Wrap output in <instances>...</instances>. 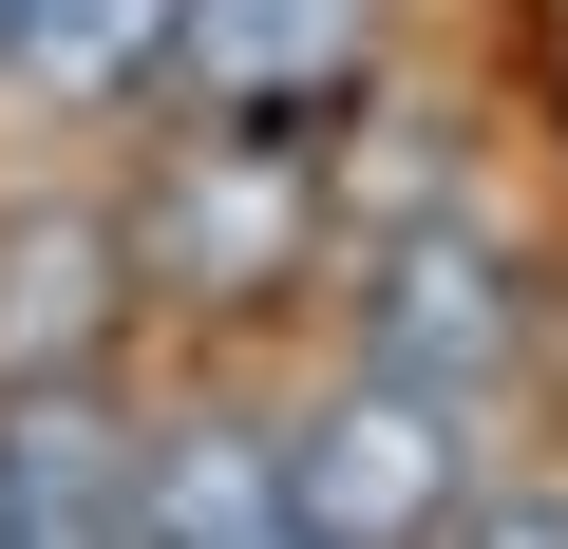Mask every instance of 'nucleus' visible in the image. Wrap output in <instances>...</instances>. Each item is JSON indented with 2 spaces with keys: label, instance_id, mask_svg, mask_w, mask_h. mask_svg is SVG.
I'll list each match as a JSON object with an SVG mask.
<instances>
[{
  "label": "nucleus",
  "instance_id": "f257e3e1",
  "mask_svg": "<svg viewBox=\"0 0 568 549\" xmlns=\"http://www.w3.org/2000/svg\"><path fill=\"white\" fill-rule=\"evenodd\" d=\"M133 285L190 304V323H246L304 285V246H323V133H284V114H209L133 171Z\"/></svg>",
  "mask_w": 568,
  "mask_h": 549
},
{
  "label": "nucleus",
  "instance_id": "f03ea898",
  "mask_svg": "<svg viewBox=\"0 0 568 549\" xmlns=\"http://www.w3.org/2000/svg\"><path fill=\"white\" fill-rule=\"evenodd\" d=\"M474 492H493L474 474V398H436V379L361 360L323 417H284V511H304L323 549H436Z\"/></svg>",
  "mask_w": 568,
  "mask_h": 549
},
{
  "label": "nucleus",
  "instance_id": "7ed1b4c3",
  "mask_svg": "<svg viewBox=\"0 0 568 549\" xmlns=\"http://www.w3.org/2000/svg\"><path fill=\"white\" fill-rule=\"evenodd\" d=\"M530 342H549V285L511 265V227H474V209H398V227L361 246V360H379V379L493 398Z\"/></svg>",
  "mask_w": 568,
  "mask_h": 549
},
{
  "label": "nucleus",
  "instance_id": "20e7f679",
  "mask_svg": "<svg viewBox=\"0 0 568 549\" xmlns=\"http://www.w3.org/2000/svg\"><path fill=\"white\" fill-rule=\"evenodd\" d=\"M133 323V227L39 190V209H0V398H77Z\"/></svg>",
  "mask_w": 568,
  "mask_h": 549
},
{
  "label": "nucleus",
  "instance_id": "39448f33",
  "mask_svg": "<svg viewBox=\"0 0 568 549\" xmlns=\"http://www.w3.org/2000/svg\"><path fill=\"white\" fill-rule=\"evenodd\" d=\"M379 77V0H190V39H171V95L190 114H342Z\"/></svg>",
  "mask_w": 568,
  "mask_h": 549
},
{
  "label": "nucleus",
  "instance_id": "423d86ee",
  "mask_svg": "<svg viewBox=\"0 0 568 549\" xmlns=\"http://www.w3.org/2000/svg\"><path fill=\"white\" fill-rule=\"evenodd\" d=\"M265 530H304L265 417H171V436H133V549H265Z\"/></svg>",
  "mask_w": 568,
  "mask_h": 549
},
{
  "label": "nucleus",
  "instance_id": "0eeeda50",
  "mask_svg": "<svg viewBox=\"0 0 568 549\" xmlns=\"http://www.w3.org/2000/svg\"><path fill=\"white\" fill-rule=\"evenodd\" d=\"M171 39H190V0H20V77H39V95H77V114L152 95V77H171Z\"/></svg>",
  "mask_w": 568,
  "mask_h": 549
},
{
  "label": "nucleus",
  "instance_id": "6e6552de",
  "mask_svg": "<svg viewBox=\"0 0 568 549\" xmlns=\"http://www.w3.org/2000/svg\"><path fill=\"white\" fill-rule=\"evenodd\" d=\"M436 549H568V474H530V492H474Z\"/></svg>",
  "mask_w": 568,
  "mask_h": 549
},
{
  "label": "nucleus",
  "instance_id": "1a4fd4ad",
  "mask_svg": "<svg viewBox=\"0 0 568 549\" xmlns=\"http://www.w3.org/2000/svg\"><path fill=\"white\" fill-rule=\"evenodd\" d=\"M0 58H20V0H0Z\"/></svg>",
  "mask_w": 568,
  "mask_h": 549
},
{
  "label": "nucleus",
  "instance_id": "9d476101",
  "mask_svg": "<svg viewBox=\"0 0 568 549\" xmlns=\"http://www.w3.org/2000/svg\"><path fill=\"white\" fill-rule=\"evenodd\" d=\"M265 549H323V530H265Z\"/></svg>",
  "mask_w": 568,
  "mask_h": 549
}]
</instances>
